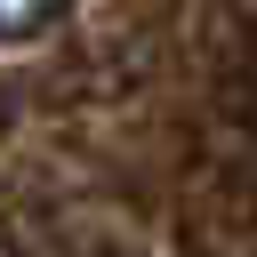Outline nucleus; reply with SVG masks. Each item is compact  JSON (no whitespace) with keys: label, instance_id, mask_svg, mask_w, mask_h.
Segmentation results:
<instances>
[{"label":"nucleus","instance_id":"1","mask_svg":"<svg viewBox=\"0 0 257 257\" xmlns=\"http://www.w3.org/2000/svg\"><path fill=\"white\" fill-rule=\"evenodd\" d=\"M48 8H56V0H0V32H32Z\"/></svg>","mask_w":257,"mask_h":257}]
</instances>
